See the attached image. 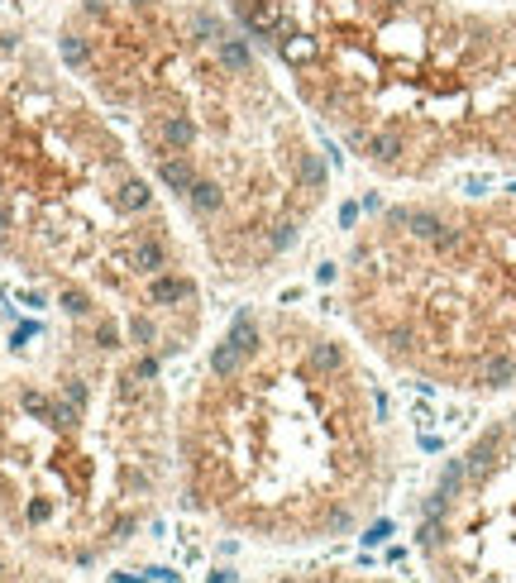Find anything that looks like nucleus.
<instances>
[{
	"label": "nucleus",
	"mask_w": 516,
	"mask_h": 583,
	"mask_svg": "<svg viewBox=\"0 0 516 583\" xmlns=\"http://www.w3.org/2000/svg\"><path fill=\"white\" fill-rule=\"evenodd\" d=\"M58 63L134 129L229 278L296 249L330 163L225 0H72Z\"/></svg>",
	"instance_id": "f257e3e1"
},
{
	"label": "nucleus",
	"mask_w": 516,
	"mask_h": 583,
	"mask_svg": "<svg viewBox=\"0 0 516 583\" xmlns=\"http://www.w3.org/2000/svg\"><path fill=\"white\" fill-rule=\"evenodd\" d=\"M296 101L373 173L516 163V5L225 0Z\"/></svg>",
	"instance_id": "f03ea898"
},
{
	"label": "nucleus",
	"mask_w": 516,
	"mask_h": 583,
	"mask_svg": "<svg viewBox=\"0 0 516 583\" xmlns=\"http://www.w3.org/2000/svg\"><path fill=\"white\" fill-rule=\"evenodd\" d=\"M392 402L344 340L291 315L229 320L177 430L192 512L258 536H344L387 483Z\"/></svg>",
	"instance_id": "7ed1b4c3"
},
{
	"label": "nucleus",
	"mask_w": 516,
	"mask_h": 583,
	"mask_svg": "<svg viewBox=\"0 0 516 583\" xmlns=\"http://www.w3.org/2000/svg\"><path fill=\"white\" fill-rule=\"evenodd\" d=\"M349 249V311L416 387L516 382V187L378 206Z\"/></svg>",
	"instance_id": "20e7f679"
},
{
	"label": "nucleus",
	"mask_w": 516,
	"mask_h": 583,
	"mask_svg": "<svg viewBox=\"0 0 516 583\" xmlns=\"http://www.w3.org/2000/svg\"><path fill=\"white\" fill-rule=\"evenodd\" d=\"M24 517H29V526H48V521H53V502H48V497H29Z\"/></svg>",
	"instance_id": "39448f33"
},
{
	"label": "nucleus",
	"mask_w": 516,
	"mask_h": 583,
	"mask_svg": "<svg viewBox=\"0 0 516 583\" xmlns=\"http://www.w3.org/2000/svg\"><path fill=\"white\" fill-rule=\"evenodd\" d=\"M487 5H516V0H487Z\"/></svg>",
	"instance_id": "423d86ee"
},
{
	"label": "nucleus",
	"mask_w": 516,
	"mask_h": 583,
	"mask_svg": "<svg viewBox=\"0 0 516 583\" xmlns=\"http://www.w3.org/2000/svg\"><path fill=\"white\" fill-rule=\"evenodd\" d=\"M277 583H296V579H277Z\"/></svg>",
	"instance_id": "0eeeda50"
}]
</instances>
